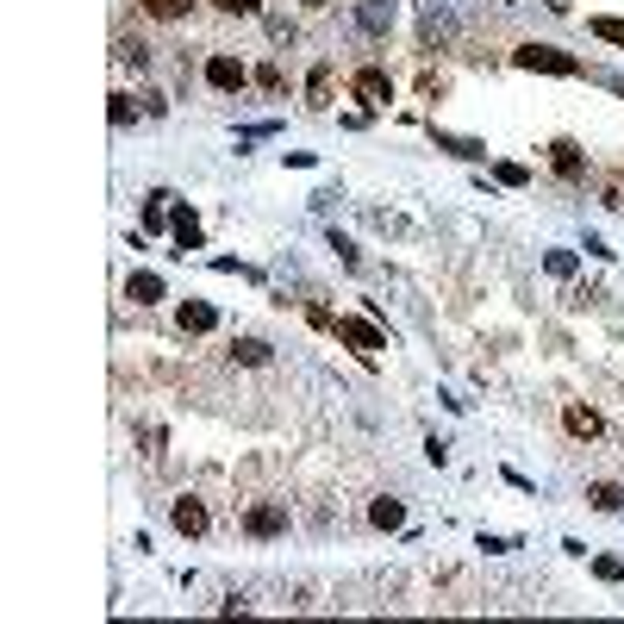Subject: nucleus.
Returning <instances> with one entry per match:
<instances>
[{"instance_id":"f257e3e1","label":"nucleus","mask_w":624,"mask_h":624,"mask_svg":"<svg viewBox=\"0 0 624 624\" xmlns=\"http://www.w3.org/2000/svg\"><path fill=\"white\" fill-rule=\"evenodd\" d=\"M331 331H338V344H350L356 356H381V350H387V331H381L374 319H363V312H338Z\"/></svg>"},{"instance_id":"f03ea898","label":"nucleus","mask_w":624,"mask_h":624,"mask_svg":"<svg viewBox=\"0 0 624 624\" xmlns=\"http://www.w3.org/2000/svg\"><path fill=\"white\" fill-rule=\"evenodd\" d=\"M512 63H518V69H543V75H581V57H568V50H556V44H518Z\"/></svg>"},{"instance_id":"7ed1b4c3","label":"nucleus","mask_w":624,"mask_h":624,"mask_svg":"<svg viewBox=\"0 0 624 624\" xmlns=\"http://www.w3.org/2000/svg\"><path fill=\"white\" fill-rule=\"evenodd\" d=\"M250 82H256V75L244 69V57H232V50H213V57H207V88H213V94H238Z\"/></svg>"},{"instance_id":"20e7f679","label":"nucleus","mask_w":624,"mask_h":624,"mask_svg":"<svg viewBox=\"0 0 624 624\" xmlns=\"http://www.w3.org/2000/svg\"><path fill=\"white\" fill-rule=\"evenodd\" d=\"M244 531L250 537H262V543L281 537V531H287V505H281V499H256V505H244Z\"/></svg>"},{"instance_id":"39448f33","label":"nucleus","mask_w":624,"mask_h":624,"mask_svg":"<svg viewBox=\"0 0 624 624\" xmlns=\"http://www.w3.org/2000/svg\"><path fill=\"white\" fill-rule=\"evenodd\" d=\"M169 524H175L181 537H207V531H213V512H207V499L181 494L175 505H169Z\"/></svg>"},{"instance_id":"423d86ee","label":"nucleus","mask_w":624,"mask_h":624,"mask_svg":"<svg viewBox=\"0 0 624 624\" xmlns=\"http://www.w3.org/2000/svg\"><path fill=\"white\" fill-rule=\"evenodd\" d=\"M350 94H356L363 107H387V101H393V82H387V69H356V75H350Z\"/></svg>"},{"instance_id":"0eeeda50","label":"nucleus","mask_w":624,"mask_h":624,"mask_svg":"<svg viewBox=\"0 0 624 624\" xmlns=\"http://www.w3.org/2000/svg\"><path fill=\"white\" fill-rule=\"evenodd\" d=\"M175 325H181L188 338H207V331H219V306H207V300H181V306H175Z\"/></svg>"},{"instance_id":"6e6552de","label":"nucleus","mask_w":624,"mask_h":624,"mask_svg":"<svg viewBox=\"0 0 624 624\" xmlns=\"http://www.w3.org/2000/svg\"><path fill=\"white\" fill-rule=\"evenodd\" d=\"M549 163H556V175H562V181H581V175H587V163H581V144H575V137H556V144H549Z\"/></svg>"},{"instance_id":"1a4fd4ad","label":"nucleus","mask_w":624,"mask_h":624,"mask_svg":"<svg viewBox=\"0 0 624 624\" xmlns=\"http://www.w3.org/2000/svg\"><path fill=\"white\" fill-rule=\"evenodd\" d=\"M169 232H175V244H181V250H200V244H207L200 213H194V207H175V213H169Z\"/></svg>"},{"instance_id":"9d476101","label":"nucleus","mask_w":624,"mask_h":624,"mask_svg":"<svg viewBox=\"0 0 624 624\" xmlns=\"http://www.w3.org/2000/svg\"><path fill=\"white\" fill-rule=\"evenodd\" d=\"M163 294H169V287H163V275H156V268H137V275L125 281V300H137V306H156Z\"/></svg>"},{"instance_id":"9b49d317","label":"nucleus","mask_w":624,"mask_h":624,"mask_svg":"<svg viewBox=\"0 0 624 624\" xmlns=\"http://www.w3.org/2000/svg\"><path fill=\"white\" fill-rule=\"evenodd\" d=\"M331 88H338V69H331V63H312V75H306V107H331Z\"/></svg>"},{"instance_id":"f8f14e48","label":"nucleus","mask_w":624,"mask_h":624,"mask_svg":"<svg viewBox=\"0 0 624 624\" xmlns=\"http://www.w3.org/2000/svg\"><path fill=\"white\" fill-rule=\"evenodd\" d=\"M356 25L374 31V38H381V31H393V0H363V6H356Z\"/></svg>"},{"instance_id":"ddd939ff","label":"nucleus","mask_w":624,"mask_h":624,"mask_svg":"<svg viewBox=\"0 0 624 624\" xmlns=\"http://www.w3.org/2000/svg\"><path fill=\"white\" fill-rule=\"evenodd\" d=\"M232 363H244V369H268V363H275V350H268L262 338H238V344H232Z\"/></svg>"},{"instance_id":"4468645a","label":"nucleus","mask_w":624,"mask_h":624,"mask_svg":"<svg viewBox=\"0 0 624 624\" xmlns=\"http://www.w3.org/2000/svg\"><path fill=\"white\" fill-rule=\"evenodd\" d=\"M369 524H374V531H400V524H406V505H400V499H387V494H381V499L369 505Z\"/></svg>"},{"instance_id":"2eb2a0df","label":"nucleus","mask_w":624,"mask_h":624,"mask_svg":"<svg viewBox=\"0 0 624 624\" xmlns=\"http://www.w3.org/2000/svg\"><path fill=\"white\" fill-rule=\"evenodd\" d=\"M568 431H575V437H600V412L575 400V406H568Z\"/></svg>"},{"instance_id":"dca6fc26","label":"nucleus","mask_w":624,"mask_h":624,"mask_svg":"<svg viewBox=\"0 0 624 624\" xmlns=\"http://www.w3.org/2000/svg\"><path fill=\"white\" fill-rule=\"evenodd\" d=\"M137 6H144L150 19H188V13H194L200 0H137Z\"/></svg>"},{"instance_id":"f3484780","label":"nucleus","mask_w":624,"mask_h":624,"mask_svg":"<svg viewBox=\"0 0 624 624\" xmlns=\"http://www.w3.org/2000/svg\"><path fill=\"white\" fill-rule=\"evenodd\" d=\"M587 505H600V512H624V488H612V481H593V488H587Z\"/></svg>"},{"instance_id":"a211bd4d","label":"nucleus","mask_w":624,"mask_h":624,"mask_svg":"<svg viewBox=\"0 0 624 624\" xmlns=\"http://www.w3.org/2000/svg\"><path fill=\"white\" fill-rule=\"evenodd\" d=\"M587 31H593V38H606V44H624V19H612V13H593V19H587Z\"/></svg>"},{"instance_id":"6ab92c4d","label":"nucleus","mask_w":624,"mask_h":624,"mask_svg":"<svg viewBox=\"0 0 624 624\" xmlns=\"http://www.w3.org/2000/svg\"><path fill=\"white\" fill-rule=\"evenodd\" d=\"M256 88H268V94H281V88H287V75H281L275 63H262V69H256Z\"/></svg>"},{"instance_id":"aec40b11","label":"nucleus","mask_w":624,"mask_h":624,"mask_svg":"<svg viewBox=\"0 0 624 624\" xmlns=\"http://www.w3.org/2000/svg\"><path fill=\"white\" fill-rule=\"evenodd\" d=\"M593 575H600V581H624V556H600Z\"/></svg>"},{"instance_id":"412c9836","label":"nucleus","mask_w":624,"mask_h":624,"mask_svg":"<svg viewBox=\"0 0 624 624\" xmlns=\"http://www.w3.org/2000/svg\"><path fill=\"white\" fill-rule=\"evenodd\" d=\"M543 262H549V275H575V250H549Z\"/></svg>"},{"instance_id":"4be33fe9","label":"nucleus","mask_w":624,"mask_h":624,"mask_svg":"<svg viewBox=\"0 0 624 624\" xmlns=\"http://www.w3.org/2000/svg\"><path fill=\"white\" fill-rule=\"evenodd\" d=\"M499 181H505V188H524L531 175H524V163H499Z\"/></svg>"},{"instance_id":"5701e85b","label":"nucleus","mask_w":624,"mask_h":624,"mask_svg":"<svg viewBox=\"0 0 624 624\" xmlns=\"http://www.w3.org/2000/svg\"><path fill=\"white\" fill-rule=\"evenodd\" d=\"M107 113H113V125H131L137 107H131V94H113V107H107Z\"/></svg>"},{"instance_id":"b1692460","label":"nucleus","mask_w":624,"mask_h":624,"mask_svg":"<svg viewBox=\"0 0 624 624\" xmlns=\"http://www.w3.org/2000/svg\"><path fill=\"white\" fill-rule=\"evenodd\" d=\"M119 63H137V69H144V63H150V44H119Z\"/></svg>"},{"instance_id":"393cba45","label":"nucleus","mask_w":624,"mask_h":624,"mask_svg":"<svg viewBox=\"0 0 624 624\" xmlns=\"http://www.w3.org/2000/svg\"><path fill=\"white\" fill-rule=\"evenodd\" d=\"M331 250H338V256H344V262H350V268H356V262H363V250L350 244V238H338V232H331Z\"/></svg>"},{"instance_id":"a878e982","label":"nucleus","mask_w":624,"mask_h":624,"mask_svg":"<svg viewBox=\"0 0 624 624\" xmlns=\"http://www.w3.org/2000/svg\"><path fill=\"white\" fill-rule=\"evenodd\" d=\"M219 13H262V0H213Z\"/></svg>"},{"instance_id":"bb28decb","label":"nucleus","mask_w":624,"mask_h":624,"mask_svg":"<svg viewBox=\"0 0 624 624\" xmlns=\"http://www.w3.org/2000/svg\"><path fill=\"white\" fill-rule=\"evenodd\" d=\"M543 6H549V13H568V6H575V0H543Z\"/></svg>"},{"instance_id":"cd10ccee","label":"nucleus","mask_w":624,"mask_h":624,"mask_svg":"<svg viewBox=\"0 0 624 624\" xmlns=\"http://www.w3.org/2000/svg\"><path fill=\"white\" fill-rule=\"evenodd\" d=\"M300 6H306V13H319V6H331V0H300Z\"/></svg>"},{"instance_id":"c85d7f7f","label":"nucleus","mask_w":624,"mask_h":624,"mask_svg":"<svg viewBox=\"0 0 624 624\" xmlns=\"http://www.w3.org/2000/svg\"><path fill=\"white\" fill-rule=\"evenodd\" d=\"M619 207H624V200H619Z\"/></svg>"}]
</instances>
